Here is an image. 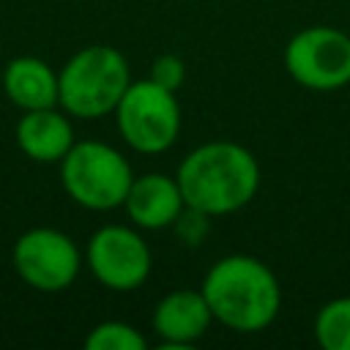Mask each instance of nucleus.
<instances>
[{"mask_svg":"<svg viewBox=\"0 0 350 350\" xmlns=\"http://www.w3.org/2000/svg\"><path fill=\"white\" fill-rule=\"evenodd\" d=\"M16 145L19 150L41 164L60 161L74 145V129L63 112L55 107L27 109L16 123Z\"/></svg>","mask_w":350,"mask_h":350,"instance_id":"nucleus-11","label":"nucleus"},{"mask_svg":"<svg viewBox=\"0 0 350 350\" xmlns=\"http://www.w3.org/2000/svg\"><path fill=\"white\" fill-rule=\"evenodd\" d=\"M115 120L131 150L153 156L175 145L180 131V104L172 90L148 77L126 88L120 104L115 107Z\"/></svg>","mask_w":350,"mask_h":350,"instance_id":"nucleus-5","label":"nucleus"},{"mask_svg":"<svg viewBox=\"0 0 350 350\" xmlns=\"http://www.w3.org/2000/svg\"><path fill=\"white\" fill-rule=\"evenodd\" d=\"M150 265V249L131 227L107 224L88 241V268L107 290H137L148 279Z\"/></svg>","mask_w":350,"mask_h":350,"instance_id":"nucleus-8","label":"nucleus"},{"mask_svg":"<svg viewBox=\"0 0 350 350\" xmlns=\"http://www.w3.org/2000/svg\"><path fill=\"white\" fill-rule=\"evenodd\" d=\"M213 314L202 290H172L153 309V331L167 347H189L205 336Z\"/></svg>","mask_w":350,"mask_h":350,"instance_id":"nucleus-10","label":"nucleus"},{"mask_svg":"<svg viewBox=\"0 0 350 350\" xmlns=\"http://www.w3.org/2000/svg\"><path fill=\"white\" fill-rule=\"evenodd\" d=\"M175 178L189 208L208 216H227L254 200L260 164L249 148L219 139L189 150Z\"/></svg>","mask_w":350,"mask_h":350,"instance_id":"nucleus-1","label":"nucleus"},{"mask_svg":"<svg viewBox=\"0 0 350 350\" xmlns=\"http://www.w3.org/2000/svg\"><path fill=\"white\" fill-rule=\"evenodd\" d=\"M314 339L323 350H350V295L331 298L317 309Z\"/></svg>","mask_w":350,"mask_h":350,"instance_id":"nucleus-13","label":"nucleus"},{"mask_svg":"<svg viewBox=\"0 0 350 350\" xmlns=\"http://www.w3.org/2000/svg\"><path fill=\"white\" fill-rule=\"evenodd\" d=\"M150 79L172 93H178V88L183 85L186 79V66L178 55H159L150 66Z\"/></svg>","mask_w":350,"mask_h":350,"instance_id":"nucleus-15","label":"nucleus"},{"mask_svg":"<svg viewBox=\"0 0 350 350\" xmlns=\"http://www.w3.org/2000/svg\"><path fill=\"white\" fill-rule=\"evenodd\" d=\"M60 180L66 194L88 211L120 208L134 180L131 164L112 145L98 139L74 142L60 159Z\"/></svg>","mask_w":350,"mask_h":350,"instance_id":"nucleus-4","label":"nucleus"},{"mask_svg":"<svg viewBox=\"0 0 350 350\" xmlns=\"http://www.w3.org/2000/svg\"><path fill=\"white\" fill-rule=\"evenodd\" d=\"M284 68L306 90H339L350 85V36L328 25L304 27L284 46Z\"/></svg>","mask_w":350,"mask_h":350,"instance_id":"nucleus-6","label":"nucleus"},{"mask_svg":"<svg viewBox=\"0 0 350 350\" xmlns=\"http://www.w3.org/2000/svg\"><path fill=\"white\" fill-rule=\"evenodd\" d=\"M200 290L213 320L238 334H257L268 328L282 306L279 279L252 254H227L216 260Z\"/></svg>","mask_w":350,"mask_h":350,"instance_id":"nucleus-2","label":"nucleus"},{"mask_svg":"<svg viewBox=\"0 0 350 350\" xmlns=\"http://www.w3.org/2000/svg\"><path fill=\"white\" fill-rule=\"evenodd\" d=\"M131 85L126 57L109 44H90L68 57L57 74V104L74 118H104L115 112Z\"/></svg>","mask_w":350,"mask_h":350,"instance_id":"nucleus-3","label":"nucleus"},{"mask_svg":"<svg viewBox=\"0 0 350 350\" xmlns=\"http://www.w3.org/2000/svg\"><path fill=\"white\" fill-rule=\"evenodd\" d=\"M123 208L131 224L142 230H164L178 221L186 208V200L178 186V178L164 172H145L131 180Z\"/></svg>","mask_w":350,"mask_h":350,"instance_id":"nucleus-9","label":"nucleus"},{"mask_svg":"<svg viewBox=\"0 0 350 350\" xmlns=\"http://www.w3.org/2000/svg\"><path fill=\"white\" fill-rule=\"evenodd\" d=\"M3 90L25 112L27 109L57 107V98H60L57 74L52 71L49 63H44L41 57H33V55L14 57L5 66V71H3Z\"/></svg>","mask_w":350,"mask_h":350,"instance_id":"nucleus-12","label":"nucleus"},{"mask_svg":"<svg viewBox=\"0 0 350 350\" xmlns=\"http://www.w3.org/2000/svg\"><path fill=\"white\" fill-rule=\"evenodd\" d=\"M208 213H200V211H194V208H183V213L178 216V221L172 224L175 230H178V235L189 243V246H194V243H200L205 235H208Z\"/></svg>","mask_w":350,"mask_h":350,"instance_id":"nucleus-16","label":"nucleus"},{"mask_svg":"<svg viewBox=\"0 0 350 350\" xmlns=\"http://www.w3.org/2000/svg\"><path fill=\"white\" fill-rule=\"evenodd\" d=\"M11 260L19 279L41 293L71 287L82 265L77 243L55 227H33L22 232L14 243Z\"/></svg>","mask_w":350,"mask_h":350,"instance_id":"nucleus-7","label":"nucleus"},{"mask_svg":"<svg viewBox=\"0 0 350 350\" xmlns=\"http://www.w3.org/2000/svg\"><path fill=\"white\" fill-rule=\"evenodd\" d=\"M85 347L88 350H145L148 342L134 325L120 320H107L88 334Z\"/></svg>","mask_w":350,"mask_h":350,"instance_id":"nucleus-14","label":"nucleus"}]
</instances>
